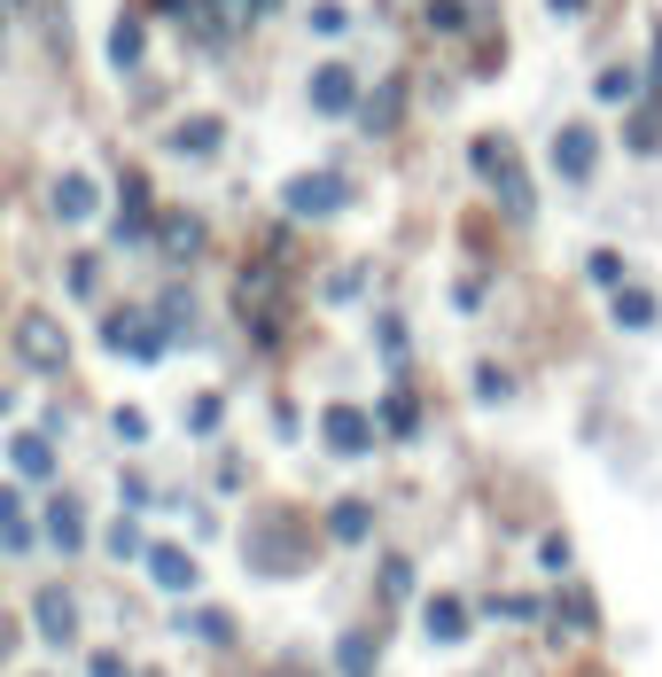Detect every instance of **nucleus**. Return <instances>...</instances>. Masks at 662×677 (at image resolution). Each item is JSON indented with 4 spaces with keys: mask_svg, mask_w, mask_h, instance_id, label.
I'll use <instances>...</instances> for the list:
<instances>
[{
    "mask_svg": "<svg viewBox=\"0 0 662 677\" xmlns=\"http://www.w3.org/2000/svg\"><path fill=\"white\" fill-rule=\"evenodd\" d=\"M102 343L125 351L133 366H156L164 351H172V335H164L156 319H141V312H110V319H102Z\"/></svg>",
    "mask_w": 662,
    "mask_h": 677,
    "instance_id": "obj_1",
    "label": "nucleus"
},
{
    "mask_svg": "<svg viewBox=\"0 0 662 677\" xmlns=\"http://www.w3.org/2000/svg\"><path fill=\"white\" fill-rule=\"evenodd\" d=\"M344 203H351L344 172H296V180L281 188V211H289V218H327V211H344Z\"/></svg>",
    "mask_w": 662,
    "mask_h": 677,
    "instance_id": "obj_2",
    "label": "nucleus"
},
{
    "mask_svg": "<svg viewBox=\"0 0 662 677\" xmlns=\"http://www.w3.org/2000/svg\"><path fill=\"white\" fill-rule=\"evenodd\" d=\"M16 351H24V359H32L40 374H63V366H70V335H63V327H55L47 312H32V319L16 327Z\"/></svg>",
    "mask_w": 662,
    "mask_h": 677,
    "instance_id": "obj_3",
    "label": "nucleus"
},
{
    "mask_svg": "<svg viewBox=\"0 0 662 677\" xmlns=\"http://www.w3.org/2000/svg\"><path fill=\"white\" fill-rule=\"evenodd\" d=\"M312 110H319V117H351V110H359V78H351L344 63H319V70H312Z\"/></svg>",
    "mask_w": 662,
    "mask_h": 677,
    "instance_id": "obj_4",
    "label": "nucleus"
},
{
    "mask_svg": "<svg viewBox=\"0 0 662 677\" xmlns=\"http://www.w3.org/2000/svg\"><path fill=\"white\" fill-rule=\"evenodd\" d=\"M593 163H601L593 125H561V133H553V172H561V180H593Z\"/></svg>",
    "mask_w": 662,
    "mask_h": 677,
    "instance_id": "obj_5",
    "label": "nucleus"
},
{
    "mask_svg": "<svg viewBox=\"0 0 662 677\" xmlns=\"http://www.w3.org/2000/svg\"><path fill=\"white\" fill-rule=\"evenodd\" d=\"M47 538H55V553H87V515H78L70 490L47 498Z\"/></svg>",
    "mask_w": 662,
    "mask_h": 677,
    "instance_id": "obj_6",
    "label": "nucleus"
},
{
    "mask_svg": "<svg viewBox=\"0 0 662 677\" xmlns=\"http://www.w3.org/2000/svg\"><path fill=\"white\" fill-rule=\"evenodd\" d=\"M374 444V429H367V413H351V405H336L327 413V452H344V460H359Z\"/></svg>",
    "mask_w": 662,
    "mask_h": 677,
    "instance_id": "obj_7",
    "label": "nucleus"
},
{
    "mask_svg": "<svg viewBox=\"0 0 662 677\" xmlns=\"http://www.w3.org/2000/svg\"><path fill=\"white\" fill-rule=\"evenodd\" d=\"M94 203H102V195H94V180H87V172H63V180H55V218H70V226H78V218H94Z\"/></svg>",
    "mask_w": 662,
    "mask_h": 677,
    "instance_id": "obj_8",
    "label": "nucleus"
},
{
    "mask_svg": "<svg viewBox=\"0 0 662 677\" xmlns=\"http://www.w3.org/2000/svg\"><path fill=\"white\" fill-rule=\"evenodd\" d=\"M32 608H40V639H47V646H70V639H78V616H70L63 591H40Z\"/></svg>",
    "mask_w": 662,
    "mask_h": 677,
    "instance_id": "obj_9",
    "label": "nucleus"
},
{
    "mask_svg": "<svg viewBox=\"0 0 662 677\" xmlns=\"http://www.w3.org/2000/svg\"><path fill=\"white\" fill-rule=\"evenodd\" d=\"M374 654H382V639L359 623V631H344V646H336V662H344V677H374Z\"/></svg>",
    "mask_w": 662,
    "mask_h": 677,
    "instance_id": "obj_10",
    "label": "nucleus"
},
{
    "mask_svg": "<svg viewBox=\"0 0 662 677\" xmlns=\"http://www.w3.org/2000/svg\"><path fill=\"white\" fill-rule=\"evenodd\" d=\"M148 576H156L164 591H188V584H195V561H188L180 545H156V553H148Z\"/></svg>",
    "mask_w": 662,
    "mask_h": 677,
    "instance_id": "obj_11",
    "label": "nucleus"
},
{
    "mask_svg": "<svg viewBox=\"0 0 662 677\" xmlns=\"http://www.w3.org/2000/svg\"><path fill=\"white\" fill-rule=\"evenodd\" d=\"M0 545L9 553H32V522H24V498L0 483Z\"/></svg>",
    "mask_w": 662,
    "mask_h": 677,
    "instance_id": "obj_12",
    "label": "nucleus"
},
{
    "mask_svg": "<svg viewBox=\"0 0 662 677\" xmlns=\"http://www.w3.org/2000/svg\"><path fill=\"white\" fill-rule=\"evenodd\" d=\"M218 140H226V125H218V117H188V125L172 133V148H180V156H218Z\"/></svg>",
    "mask_w": 662,
    "mask_h": 677,
    "instance_id": "obj_13",
    "label": "nucleus"
},
{
    "mask_svg": "<svg viewBox=\"0 0 662 677\" xmlns=\"http://www.w3.org/2000/svg\"><path fill=\"white\" fill-rule=\"evenodd\" d=\"M9 460H16V475H32V483H47V475H55V444H47V437H16V444H9Z\"/></svg>",
    "mask_w": 662,
    "mask_h": 677,
    "instance_id": "obj_14",
    "label": "nucleus"
},
{
    "mask_svg": "<svg viewBox=\"0 0 662 677\" xmlns=\"http://www.w3.org/2000/svg\"><path fill=\"white\" fill-rule=\"evenodd\" d=\"M164 249H172V258H203V218H164Z\"/></svg>",
    "mask_w": 662,
    "mask_h": 677,
    "instance_id": "obj_15",
    "label": "nucleus"
},
{
    "mask_svg": "<svg viewBox=\"0 0 662 677\" xmlns=\"http://www.w3.org/2000/svg\"><path fill=\"white\" fill-rule=\"evenodd\" d=\"M429 639H437V646H460V639H468L460 600H429Z\"/></svg>",
    "mask_w": 662,
    "mask_h": 677,
    "instance_id": "obj_16",
    "label": "nucleus"
},
{
    "mask_svg": "<svg viewBox=\"0 0 662 677\" xmlns=\"http://www.w3.org/2000/svg\"><path fill=\"white\" fill-rule=\"evenodd\" d=\"M327 530H336L344 545H359V538L374 530V515H367V498H344V506H336V515H327Z\"/></svg>",
    "mask_w": 662,
    "mask_h": 677,
    "instance_id": "obj_17",
    "label": "nucleus"
},
{
    "mask_svg": "<svg viewBox=\"0 0 662 677\" xmlns=\"http://www.w3.org/2000/svg\"><path fill=\"white\" fill-rule=\"evenodd\" d=\"M397 110H405V78H390V87L367 102V133H390V125H397Z\"/></svg>",
    "mask_w": 662,
    "mask_h": 677,
    "instance_id": "obj_18",
    "label": "nucleus"
},
{
    "mask_svg": "<svg viewBox=\"0 0 662 677\" xmlns=\"http://www.w3.org/2000/svg\"><path fill=\"white\" fill-rule=\"evenodd\" d=\"M468 24H475V0H429V32L452 40V32H468Z\"/></svg>",
    "mask_w": 662,
    "mask_h": 677,
    "instance_id": "obj_19",
    "label": "nucleus"
},
{
    "mask_svg": "<svg viewBox=\"0 0 662 677\" xmlns=\"http://www.w3.org/2000/svg\"><path fill=\"white\" fill-rule=\"evenodd\" d=\"M382 429H390V437H413V429H422V413H413V397H405V390H390V397H382Z\"/></svg>",
    "mask_w": 662,
    "mask_h": 677,
    "instance_id": "obj_20",
    "label": "nucleus"
},
{
    "mask_svg": "<svg viewBox=\"0 0 662 677\" xmlns=\"http://www.w3.org/2000/svg\"><path fill=\"white\" fill-rule=\"evenodd\" d=\"M616 327H654V296L647 289H616Z\"/></svg>",
    "mask_w": 662,
    "mask_h": 677,
    "instance_id": "obj_21",
    "label": "nucleus"
},
{
    "mask_svg": "<svg viewBox=\"0 0 662 677\" xmlns=\"http://www.w3.org/2000/svg\"><path fill=\"white\" fill-rule=\"evenodd\" d=\"M110 63H117V70H133V63H141V16H125V24L110 32Z\"/></svg>",
    "mask_w": 662,
    "mask_h": 677,
    "instance_id": "obj_22",
    "label": "nucleus"
},
{
    "mask_svg": "<svg viewBox=\"0 0 662 677\" xmlns=\"http://www.w3.org/2000/svg\"><path fill=\"white\" fill-rule=\"evenodd\" d=\"M344 24H351V9H344V0H319V9H312V32H319V40H336Z\"/></svg>",
    "mask_w": 662,
    "mask_h": 677,
    "instance_id": "obj_23",
    "label": "nucleus"
},
{
    "mask_svg": "<svg viewBox=\"0 0 662 677\" xmlns=\"http://www.w3.org/2000/svg\"><path fill=\"white\" fill-rule=\"evenodd\" d=\"M631 94H639L631 70H601V102H631Z\"/></svg>",
    "mask_w": 662,
    "mask_h": 677,
    "instance_id": "obj_24",
    "label": "nucleus"
},
{
    "mask_svg": "<svg viewBox=\"0 0 662 677\" xmlns=\"http://www.w3.org/2000/svg\"><path fill=\"white\" fill-rule=\"evenodd\" d=\"M593 281L601 289H624V258H616V249H593Z\"/></svg>",
    "mask_w": 662,
    "mask_h": 677,
    "instance_id": "obj_25",
    "label": "nucleus"
},
{
    "mask_svg": "<svg viewBox=\"0 0 662 677\" xmlns=\"http://www.w3.org/2000/svg\"><path fill=\"white\" fill-rule=\"evenodd\" d=\"M188 429H195V437L218 429V397H195V405H188Z\"/></svg>",
    "mask_w": 662,
    "mask_h": 677,
    "instance_id": "obj_26",
    "label": "nucleus"
},
{
    "mask_svg": "<svg viewBox=\"0 0 662 677\" xmlns=\"http://www.w3.org/2000/svg\"><path fill=\"white\" fill-rule=\"evenodd\" d=\"M382 591H390V600H405V591H413V561H390L382 568Z\"/></svg>",
    "mask_w": 662,
    "mask_h": 677,
    "instance_id": "obj_27",
    "label": "nucleus"
},
{
    "mask_svg": "<svg viewBox=\"0 0 662 677\" xmlns=\"http://www.w3.org/2000/svg\"><path fill=\"white\" fill-rule=\"evenodd\" d=\"M94 281H102L94 258H70V296H94Z\"/></svg>",
    "mask_w": 662,
    "mask_h": 677,
    "instance_id": "obj_28",
    "label": "nucleus"
},
{
    "mask_svg": "<svg viewBox=\"0 0 662 677\" xmlns=\"http://www.w3.org/2000/svg\"><path fill=\"white\" fill-rule=\"evenodd\" d=\"M359 289H367V273H359V266H351V273H336V281H327V296H336V304H344V296H359Z\"/></svg>",
    "mask_w": 662,
    "mask_h": 677,
    "instance_id": "obj_29",
    "label": "nucleus"
},
{
    "mask_svg": "<svg viewBox=\"0 0 662 677\" xmlns=\"http://www.w3.org/2000/svg\"><path fill=\"white\" fill-rule=\"evenodd\" d=\"M94 677H125V662L117 654H94Z\"/></svg>",
    "mask_w": 662,
    "mask_h": 677,
    "instance_id": "obj_30",
    "label": "nucleus"
},
{
    "mask_svg": "<svg viewBox=\"0 0 662 677\" xmlns=\"http://www.w3.org/2000/svg\"><path fill=\"white\" fill-rule=\"evenodd\" d=\"M546 9H553V16H576V9H585V0H546Z\"/></svg>",
    "mask_w": 662,
    "mask_h": 677,
    "instance_id": "obj_31",
    "label": "nucleus"
},
{
    "mask_svg": "<svg viewBox=\"0 0 662 677\" xmlns=\"http://www.w3.org/2000/svg\"><path fill=\"white\" fill-rule=\"evenodd\" d=\"M647 78H662V32H654V70H647Z\"/></svg>",
    "mask_w": 662,
    "mask_h": 677,
    "instance_id": "obj_32",
    "label": "nucleus"
},
{
    "mask_svg": "<svg viewBox=\"0 0 662 677\" xmlns=\"http://www.w3.org/2000/svg\"><path fill=\"white\" fill-rule=\"evenodd\" d=\"M273 9H281V0H258V16H273Z\"/></svg>",
    "mask_w": 662,
    "mask_h": 677,
    "instance_id": "obj_33",
    "label": "nucleus"
},
{
    "mask_svg": "<svg viewBox=\"0 0 662 677\" xmlns=\"http://www.w3.org/2000/svg\"><path fill=\"white\" fill-rule=\"evenodd\" d=\"M0 24H9V9H0Z\"/></svg>",
    "mask_w": 662,
    "mask_h": 677,
    "instance_id": "obj_34",
    "label": "nucleus"
},
{
    "mask_svg": "<svg viewBox=\"0 0 662 677\" xmlns=\"http://www.w3.org/2000/svg\"><path fill=\"white\" fill-rule=\"evenodd\" d=\"M0 405H9V397H0Z\"/></svg>",
    "mask_w": 662,
    "mask_h": 677,
    "instance_id": "obj_35",
    "label": "nucleus"
}]
</instances>
